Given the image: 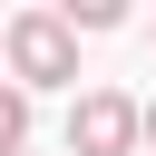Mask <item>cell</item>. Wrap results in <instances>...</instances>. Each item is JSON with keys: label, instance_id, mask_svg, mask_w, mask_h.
I'll list each match as a JSON object with an SVG mask.
<instances>
[{"label": "cell", "instance_id": "obj_1", "mask_svg": "<svg viewBox=\"0 0 156 156\" xmlns=\"http://www.w3.org/2000/svg\"><path fill=\"white\" fill-rule=\"evenodd\" d=\"M78 78V29L58 10H20L10 20V88H68Z\"/></svg>", "mask_w": 156, "mask_h": 156}, {"label": "cell", "instance_id": "obj_2", "mask_svg": "<svg viewBox=\"0 0 156 156\" xmlns=\"http://www.w3.org/2000/svg\"><path fill=\"white\" fill-rule=\"evenodd\" d=\"M127 146H146V107L117 88H88L68 107V156H127Z\"/></svg>", "mask_w": 156, "mask_h": 156}, {"label": "cell", "instance_id": "obj_3", "mask_svg": "<svg viewBox=\"0 0 156 156\" xmlns=\"http://www.w3.org/2000/svg\"><path fill=\"white\" fill-rule=\"evenodd\" d=\"M20 136H29V88H0V146L20 156Z\"/></svg>", "mask_w": 156, "mask_h": 156}, {"label": "cell", "instance_id": "obj_4", "mask_svg": "<svg viewBox=\"0 0 156 156\" xmlns=\"http://www.w3.org/2000/svg\"><path fill=\"white\" fill-rule=\"evenodd\" d=\"M58 20H68V29H117V20H127V10H117V0H68V10H58Z\"/></svg>", "mask_w": 156, "mask_h": 156}, {"label": "cell", "instance_id": "obj_5", "mask_svg": "<svg viewBox=\"0 0 156 156\" xmlns=\"http://www.w3.org/2000/svg\"><path fill=\"white\" fill-rule=\"evenodd\" d=\"M146 146H156V107H146Z\"/></svg>", "mask_w": 156, "mask_h": 156}, {"label": "cell", "instance_id": "obj_6", "mask_svg": "<svg viewBox=\"0 0 156 156\" xmlns=\"http://www.w3.org/2000/svg\"><path fill=\"white\" fill-rule=\"evenodd\" d=\"M0 58H10V29H0Z\"/></svg>", "mask_w": 156, "mask_h": 156}, {"label": "cell", "instance_id": "obj_7", "mask_svg": "<svg viewBox=\"0 0 156 156\" xmlns=\"http://www.w3.org/2000/svg\"><path fill=\"white\" fill-rule=\"evenodd\" d=\"M0 156H10V146H0Z\"/></svg>", "mask_w": 156, "mask_h": 156}]
</instances>
